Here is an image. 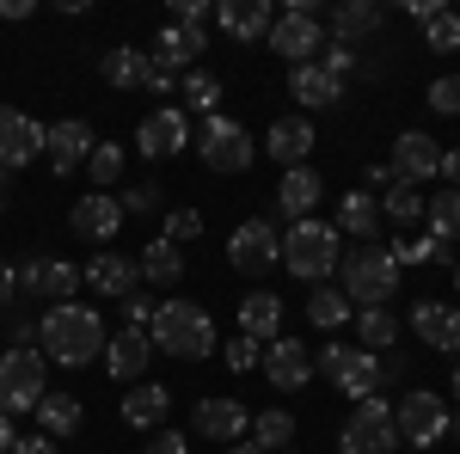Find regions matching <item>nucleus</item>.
Listing matches in <instances>:
<instances>
[{"instance_id": "obj_14", "label": "nucleus", "mask_w": 460, "mask_h": 454, "mask_svg": "<svg viewBox=\"0 0 460 454\" xmlns=\"http://www.w3.org/2000/svg\"><path fill=\"white\" fill-rule=\"evenodd\" d=\"M436 166H442V141L424 136V129H405V136L393 141V184H424V178H436Z\"/></svg>"}, {"instance_id": "obj_17", "label": "nucleus", "mask_w": 460, "mask_h": 454, "mask_svg": "<svg viewBox=\"0 0 460 454\" xmlns=\"http://www.w3.org/2000/svg\"><path fill=\"white\" fill-rule=\"evenodd\" d=\"M93 147H99V136L80 123V117H68V123H49L43 129V154H49V173H80L86 160H93Z\"/></svg>"}, {"instance_id": "obj_27", "label": "nucleus", "mask_w": 460, "mask_h": 454, "mask_svg": "<svg viewBox=\"0 0 460 454\" xmlns=\"http://www.w3.org/2000/svg\"><path fill=\"white\" fill-rule=\"evenodd\" d=\"M215 19H221V31L234 37V43H252V37H264L277 25L270 0H215Z\"/></svg>"}, {"instance_id": "obj_44", "label": "nucleus", "mask_w": 460, "mask_h": 454, "mask_svg": "<svg viewBox=\"0 0 460 454\" xmlns=\"http://www.w3.org/2000/svg\"><path fill=\"white\" fill-rule=\"evenodd\" d=\"M197 234H203V215H197V209H172V215H166V234H160V240L184 245V240H197Z\"/></svg>"}, {"instance_id": "obj_24", "label": "nucleus", "mask_w": 460, "mask_h": 454, "mask_svg": "<svg viewBox=\"0 0 460 454\" xmlns=\"http://www.w3.org/2000/svg\"><path fill=\"white\" fill-rule=\"evenodd\" d=\"M203 49H209V37L197 31V25H166V31L154 37V49H147V56H154L166 74H190Z\"/></svg>"}, {"instance_id": "obj_1", "label": "nucleus", "mask_w": 460, "mask_h": 454, "mask_svg": "<svg viewBox=\"0 0 460 454\" xmlns=\"http://www.w3.org/2000/svg\"><path fill=\"white\" fill-rule=\"evenodd\" d=\"M105 319L99 307H86V301H62V307H43L37 319V350L56 362V369H86V362H99L105 356Z\"/></svg>"}, {"instance_id": "obj_32", "label": "nucleus", "mask_w": 460, "mask_h": 454, "mask_svg": "<svg viewBox=\"0 0 460 454\" xmlns=\"http://www.w3.org/2000/svg\"><path fill=\"white\" fill-rule=\"evenodd\" d=\"M31 418H37V430H43L49 442H62V436H74V430L86 423V405H80L74 393H43Z\"/></svg>"}, {"instance_id": "obj_62", "label": "nucleus", "mask_w": 460, "mask_h": 454, "mask_svg": "<svg viewBox=\"0 0 460 454\" xmlns=\"http://www.w3.org/2000/svg\"><path fill=\"white\" fill-rule=\"evenodd\" d=\"M283 454H301V449H283Z\"/></svg>"}, {"instance_id": "obj_37", "label": "nucleus", "mask_w": 460, "mask_h": 454, "mask_svg": "<svg viewBox=\"0 0 460 454\" xmlns=\"http://www.w3.org/2000/svg\"><path fill=\"white\" fill-rule=\"evenodd\" d=\"M424 221H429V240L436 245H455L460 240V191L424 197Z\"/></svg>"}, {"instance_id": "obj_23", "label": "nucleus", "mask_w": 460, "mask_h": 454, "mask_svg": "<svg viewBox=\"0 0 460 454\" xmlns=\"http://www.w3.org/2000/svg\"><path fill=\"white\" fill-rule=\"evenodd\" d=\"M197 436H209V442H240L246 436V405L240 399H227V393H215V399H197Z\"/></svg>"}, {"instance_id": "obj_28", "label": "nucleus", "mask_w": 460, "mask_h": 454, "mask_svg": "<svg viewBox=\"0 0 460 454\" xmlns=\"http://www.w3.org/2000/svg\"><path fill=\"white\" fill-rule=\"evenodd\" d=\"M240 338H258V344L283 338V295H270V289L240 295Z\"/></svg>"}, {"instance_id": "obj_10", "label": "nucleus", "mask_w": 460, "mask_h": 454, "mask_svg": "<svg viewBox=\"0 0 460 454\" xmlns=\"http://www.w3.org/2000/svg\"><path fill=\"white\" fill-rule=\"evenodd\" d=\"M393 405L375 393V399H356L344 430H338V454H393Z\"/></svg>"}, {"instance_id": "obj_49", "label": "nucleus", "mask_w": 460, "mask_h": 454, "mask_svg": "<svg viewBox=\"0 0 460 454\" xmlns=\"http://www.w3.org/2000/svg\"><path fill=\"white\" fill-rule=\"evenodd\" d=\"M215 13V0H178L172 6V25H197V31H203V19H209Z\"/></svg>"}, {"instance_id": "obj_29", "label": "nucleus", "mask_w": 460, "mask_h": 454, "mask_svg": "<svg viewBox=\"0 0 460 454\" xmlns=\"http://www.w3.org/2000/svg\"><path fill=\"white\" fill-rule=\"evenodd\" d=\"M319 197H325V178H319L314 166H288L283 184H277V215H288V221H307Z\"/></svg>"}, {"instance_id": "obj_18", "label": "nucleus", "mask_w": 460, "mask_h": 454, "mask_svg": "<svg viewBox=\"0 0 460 454\" xmlns=\"http://www.w3.org/2000/svg\"><path fill=\"white\" fill-rule=\"evenodd\" d=\"M43 154V123L25 111H0V173H19Z\"/></svg>"}, {"instance_id": "obj_20", "label": "nucleus", "mask_w": 460, "mask_h": 454, "mask_svg": "<svg viewBox=\"0 0 460 454\" xmlns=\"http://www.w3.org/2000/svg\"><path fill=\"white\" fill-rule=\"evenodd\" d=\"M288 99L301 111H332V105H344V80L325 74L319 62H301V68H288Z\"/></svg>"}, {"instance_id": "obj_58", "label": "nucleus", "mask_w": 460, "mask_h": 454, "mask_svg": "<svg viewBox=\"0 0 460 454\" xmlns=\"http://www.w3.org/2000/svg\"><path fill=\"white\" fill-rule=\"evenodd\" d=\"M448 436H455V442H460V405H455V412H448Z\"/></svg>"}, {"instance_id": "obj_3", "label": "nucleus", "mask_w": 460, "mask_h": 454, "mask_svg": "<svg viewBox=\"0 0 460 454\" xmlns=\"http://www.w3.org/2000/svg\"><path fill=\"white\" fill-rule=\"evenodd\" d=\"M338 240H344V234H338L332 221H314V215H307V221H295V227L283 234V264L301 282H325L332 271H338V258H344Z\"/></svg>"}, {"instance_id": "obj_54", "label": "nucleus", "mask_w": 460, "mask_h": 454, "mask_svg": "<svg viewBox=\"0 0 460 454\" xmlns=\"http://www.w3.org/2000/svg\"><path fill=\"white\" fill-rule=\"evenodd\" d=\"M13 454H62V449H56V442L37 430V436H19V442H13Z\"/></svg>"}, {"instance_id": "obj_25", "label": "nucleus", "mask_w": 460, "mask_h": 454, "mask_svg": "<svg viewBox=\"0 0 460 454\" xmlns=\"http://www.w3.org/2000/svg\"><path fill=\"white\" fill-rule=\"evenodd\" d=\"M264 154L277 160V166H307V154H314V123L307 117H277L270 123V136H264Z\"/></svg>"}, {"instance_id": "obj_40", "label": "nucleus", "mask_w": 460, "mask_h": 454, "mask_svg": "<svg viewBox=\"0 0 460 454\" xmlns=\"http://www.w3.org/2000/svg\"><path fill=\"white\" fill-rule=\"evenodd\" d=\"M86 173H93V191H111V184L123 178V147H117V141H99L93 160H86Z\"/></svg>"}, {"instance_id": "obj_9", "label": "nucleus", "mask_w": 460, "mask_h": 454, "mask_svg": "<svg viewBox=\"0 0 460 454\" xmlns=\"http://www.w3.org/2000/svg\"><path fill=\"white\" fill-rule=\"evenodd\" d=\"M252 136H246V123H234V117H203V129H197V160L209 166V173H246L252 166Z\"/></svg>"}, {"instance_id": "obj_4", "label": "nucleus", "mask_w": 460, "mask_h": 454, "mask_svg": "<svg viewBox=\"0 0 460 454\" xmlns=\"http://www.w3.org/2000/svg\"><path fill=\"white\" fill-rule=\"evenodd\" d=\"M314 369L338 387V393H350V399H375V393L387 387L381 356H375V350H362V344H319Z\"/></svg>"}, {"instance_id": "obj_5", "label": "nucleus", "mask_w": 460, "mask_h": 454, "mask_svg": "<svg viewBox=\"0 0 460 454\" xmlns=\"http://www.w3.org/2000/svg\"><path fill=\"white\" fill-rule=\"evenodd\" d=\"M344 295H350V307H387L399 295V264L387 245H356L344 258Z\"/></svg>"}, {"instance_id": "obj_57", "label": "nucleus", "mask_w": 460, "mask_h": 454, "mask_svg": "<svg viewBox=\"0 0 460 454\" xmlns=\"http://www.w3.org/2000/svg\"><path fill=\"white\" fill-rule=\"evenodd\" d=\"M13 442H19V430H13V418L0 412V454H13Z\"/></svg>"}, {"instance_id": "obj_13", "label": "nucleus", "mask_w": 460, "mask_h": 454, "mask_svg": "<svg viewBox=\"0 0 460 454\" xmlns=\"http://www.w3.org/2000/svg\"><path fill=\"white\" fill-rule=\"evenodd\" d=\"M123 221H129V215H123V203H117L111 191H86V197H74V209H68V227L86 245L117 240V227H123Z\"/></svg>"}, {"instance_id": "obj_46", "label": "nucleus", "mask_w": 460, "mask_h": 454, "mask_svg": "<svg viewBox=\"0 0 460 454\" xmlns=\"http://www.w3.org/2000/svg\"><path fill=\"white\" fill-rule=\"evenodd\" d=\"M429 111H442V117L460 111V74H442V80L429 86Z\"/></svg>"}, {"instance_id": "obj_6", "label": "nucleus", "mask_w": 460, "mask_h": 454, "mask_svg": "<svg viewBox=\"0 0 460 454\" xmlns=\"http://www.w3.org/2000/svg\"><path fill=\"white\" fill-rule=\"evenodd\" d=\"M264 43L283 56L288 68L319 62V49H325V19H319V6H314V0H295L288 13H277V25L264 31Z\"/></svg>"}, {"instance_id": "obj_12", "label": "nucleus", "mask_w": 460, "mask_h": 454, "mask_svg": "<svg viewBox=\"0 0 460 454\" xmlns=\"http://www.w3.org/2000/svg\"><path fill=\"white\" fill-rule=\"evenodd\" d=\"M178 147H190V117H184V105H160L136 123V154L142 160H172Z\"/></svg>"}, {"instance_id": "obj_2", "label": "nucleus", "mask_w": 460, "mask_h": 454, "mask_svg": "<svg viewBox=\"0 0 460 454\" xmlns=\"http://www.w3.org/2000/svg\"><path fill=\"white\" fill-rule=\"evenodd\" d=\"M147 344L160 350V356H178V362H203L215 350L209 307H197V301H160L154 325H147Z\"/></svg>"}, {"instance_id": "obj_42", "label": "nucleus", "mask_w": 460, "mask_h": 454, "mask_svg": "<svg viewBox=\"0 0 460 454\" xmlns=\"http://www.w3.org/2000/svg\"><path fill=\"white\" fill-rule=\"evenodd\" d=\"M418 221V215H424V197H418V191H411V184H393V197H381V221Z\"/></svg>"}, {"instance_id": "obj_59", "label": "nucleus", "mask_w": 460, "mask_h": 454, "mask_svg": "<svg viewBox=\"0 0 460 454\" xmlns=\"http://www.w3.org/2000/svg\"><path fill=\"white\" fill-rule=\"evenodd\" d=\"M227 454H264V449H252V442H227Z\"/></svg>"}, {"instance_id": "obj_61", "label": "nucleus", "mask_w": 460, "mask_h": 454, "mask_svg": "<svg viewBox=\"0 0 460 454\" xmlns=\"http://www.w3.org/2000/svg\"><path fill=\"white\" fill-rule=\"evenodd\" d=\"M0 209H6V173H0Z\"/></svg>"}, {"instance_id": "obj_53", "label": "nucleus", "mask_w": 460, "mask_h": 454, "mask_svg": "<svg viewBox=\"0 0 460 454\" xmlns=\"http://www.w3.org/2000/svg\"><path fill=\"white\" fill-rule=\"evenodd\" d=\"M436 178H448V191H460V147H442V166Z\"/></svg>"}, {"instance_id": "obj_33", "label": "nucleus", "mask_w": 460, "mask_h": 454, "mask_svg": "<svg viewBox=\"0 0 460 454\" xmlns=\"http://www.w3.org/2000/svg\"><path fill=\"white\" fill-rule=\"evenodd\" d=\"M136 271H142V282H154V289H178V282H184V252H178L172 240H147L142 252H136Z\"/></svg>"}, {"instance_id": "obj_38", "label": "nucleus", "mask_w": 460, "mask_h": 454, "mask_svg": "<svg viewBox=\"0 0 460 454\" xmlns=\"http://www.w3.org/2000/svg\"><path fill=\"white\" fill-rule=\"evenodd\" d=\"M178 99H184V117H190V111H197V117H215V105H221V80H215L209 68H190L184 86H178Z\"/></svg>"}, {"instance_id": "obj_50", "label": "nucleus", "mask_w": 460, "mask_h": 454, "mask_svg": "<svg viewBox=\"0 0 460 454\" xmlns=\"http://www.w3.org/2000/svg\"><path fill=\"white\" fill-rule=\"evenodd\" d=\"M142 454H190V436H178V430H154Z\"/></svg>"}, {"instance_id": "obj_56", "label": "nucleus", "mask_w": 460, "mask_h": 454, "mask_svg": "<svg viewBox=\"0 0 460 454\" xmlns=\"http://www.w3.org/2000/svg\"><path fill=\"white\" fill-rule=\"evenodd\" d=\"M31 13H37L31 0H0V19H31Z\"/></svg>"}, {"instance_id": "obj_51", "label": "nucleus", "mask_w": 460, "mask_h": 454, "mask_svg": "<svg viewBox=\"0 0 460 454\" xmlns=\"http://www.w3.org/2000/svg\"><path fill=\"white\" fill-rule=\"evenodd\" d=\"M123 319H129L136 332H147V325H154V307H147V295H123Z\"/></svg>"}, {"instance_id": "obj_22", "label": "nucleus", "mask_w": 460, "mask_h": 454, "mask_svg": "<svg viewBox=\"0 0 460 454\" xmlns=\"http://www.w3.org/2000/svg\"><path fill=\"white\" fill-rule=\"evenodd\" d=\"M147 356H154L147 332L123 325V332H111V338H105V375H111V381H142V375H147Z\"/></svg>"}, {"instance_id": "obj_31", "label": "nucleus", "mask_w": 460, "mask_h": 454, "mask_svg": "<svg viewBox=\"0 0 460 454\" xmlns=\"http://www.w3.org/2000/svg\"><path fill=\"white\" fill-rule=\"evenodd\" d=\"M332 227L375 245V234H381V197H375V191H344V197H338V221H332Z\"/></svg>"}, {"instance_id": "obj_21", "label": "nucleus", "mask_w": 460, "mask_h": 454, "mask_svg": "<svg viewBox=\"0 0 460 454\" xmlns=\"http://www.w3.org/2000/svg\"><path fill=\"white\" fill-rule=\"evenodd\" d=\"M411 332H418V344L455 356L460 350V307H448V301H418L411 307Z\"/></svg>"}, {"instance_id": "obj_34", "label": "nucleus", "mask_w": 460, "mask_h": 454, "mask_svg": "<svg viewBox=\"0 0 460 454\" xmlns=\"http://www.w3.org/2000/svg\"><path fill=\"white\" fill-rule=\"evenodd\" d=\"M99 74H105V86H117V93H136L147 74V49H136V43H111L105 56H99Z\"/></svg>"}, {"instance_id": "obj_55", "label": "nucleus", "mask_w": 460, "mask_h": 454, "mask_svg": "<svg viewBox=\"0 0 460 454\" xmlns=\"http://www.w3.org/2000/svg\"><path fill=\"white\" fill-rule=\"evenodd\" d=\"M13 295H19V271L0 264V307H13Z\"/></svg>"}, {"instance_id": "obj_52", "label": "nucleus", "mask_w": 460, "mask_h": 454, "mask_svg": "<svg viewBox=\"0 0 460 454\" xmlns=\"http://www.w3.org/2000/svg\"><path fill=\"white\" fill-rule=\"evenodd\" d=\"M142 86H147V93H160V99H166V93L178 86V74H166L160 62H154V56H147V74H142Z\"/></svg>"}, {"instance_id": "obj_35", "label": "nucleus", "mask_w": 460, "mask_h": 454, "mask_svg": "<svg viewBox=\"0 0 460 454\" xmlns=\"http://www.w3.org/2000/svg\"><path fill=\"white\" fill-rule=\"evenodd\" d=\"M350 325H356V344L375 350V356L387 344H399V314H393V307H356Z\"/></svg>"}, {"instance_id": "obj_47", "label": "nucleus", "mask_w": 460, "mask_h": 454, "mask_svg": "<svg viewBox=\"0 0 460 454\" xmlns=\"http://www.w3.org/2000/svg\"><path fill=\"white\" fill-rule=\"evenodd\" d=\"M393 264L405 271V264H436V240H399L393 245Z\"/></svg>"}, {"instance_id": "obj_45", "label": "nucleus", "mask_w": 460, "mask_h": 454, "mask_svg": "<svg viewBox=\"0 0 460 454\" xmlns=\"http://www.w3.org/2000/svg\"><path fill=\"white\" fill-rule=\"evenodd\" d=\"M160 197H166L160 184H136V191H123L117 203H123V215H154V209H160Z\"/></svg>"}, {"instance_id": "obj_43", "label": "nucleus", "mask_w": 460, "mask_h": 454, "mask_svg": "<svg viewBox=\"0 0 460 454\" xmlns=\"http://www.w3.org/2000/svg\"><path fill=\"white\" fill-rule=\"evenodd\" d=\"M221 356H227V369H234V375H246V369H258V362H264V344H258V338H234Z\"/></svg>"}, {"instance_id": "obj_60", "label": "nucleus", "mask_w": 460, "mask_h": 454, "mask_svg": "<svg viewBox=\"0 0 460 454\" xmlns=\"http://www.w3.org/2000/svg\"><path fill=\"white\" fill-rule=\"evenodd\" d=\"M448 393H455V405H460V369H455V381H448Z\"/></svg>"}, {"instance_id": "obj_30", "label": "nucleus", "mask_w": 460, "mask_h": 454, "mask_svg": "<svg viewBox=\"0 0 460 454\" xmlns=\"http://www.w3.org/2000/svg\"><path fill=\"white\" fill-rule=\"evenodd\" d=\"M381 25H387V13L375 0H338L332 6V43H362V37H375Z\"/></svg>"}, {"instance_id": "obj_48", "label": "nucleus", "mask_w": 460, "mask_h": 454, "mask_svg": "<svg viewBox=\"0 0 460 454\" xmlns=\"http://www.w3.org/2000/svg\"><path fill=\"white\" fill-rule=\"evenodd\" d=\"M319 68H325V74H338V80H344V74L356 68V49H350V43H325V49H319Z\"/></svg>"}, {"instance_id": "obj_8", "label": "nucleus", "mask_w": 460, "mask_h": 454, "mask_svg": "<svg viewBox=\"0 0 460 454\" xmlns=\"http://www.w3.org/2000/svg\"><path fill=\"white\" fill-rule=\"evenodd\" d=\"M393 430H399V442H411L418 454H429L436 442H448V399L429 393V387L405 393L399 412H393Z\"/></svg>"}, {"instance_id": "obj_39", "label": "nucleus", "mask_w": 460, "mask_h": 454, "mask_svg": "<svg viewBox=\"0 0 460 454\" xmlns=\"http://www.w3.org/2000/svg\"><path fill=\"white\" fill-rule=\"evenodd\" d=\"M252 449H264V454L295 449V418L288 412H258L252 418Z\"/></svg>"}, {"instance_id": "obj_36", "label": "nucleus", "mask_w": 460, "mask_h": 454, "mask_svg": "<svg viewBox=\"0 0 460 454\" xmlns=\"http://www.w3.org/2000/svg\"><path fill=\"white\" fill-rule=\"evenodd\" d=\"M307 319H314L319 332H344V325L356 319V307H350L344 289H325V282H319L314 295H307Z\"/></svg>"}, {"instance_id": "obj_15", "label": "nucleus", "mask_w": 460, "mask_h": 454, "mask_svg": "<svg viewBox=\"0 0 460 454\" xmlns=\"http://www.w3.org/2000/svg\"><path fill=\"white\" fill-rule=\"evenodd\" d=\"M19 289L25 295H43L49 307H62V301H74V289H80V271H74L68 258H25L19 264Z\"/></svg>"}, {"instance_id": "obj_11", "label": "nucleus", "mask_w": 460, "mask_h": 454, "mask_svg": "<svg viewBox=\"0 0 460 454\" xmlns=\"http://www.w3.org/2000/svg\"><path fill=\"white\" fill-rule=\"evenodd\" d=\"M227 264H234L240 277L277 271V264H283V234H277L270 221H240V227L227 234Z\"/></svg>"}, {"instance_id": "obj_41", "label": "nucleus", "mask_w": 460, "mask_h": 454, "mask_svg": "<svg viewBox=\"0 0 460 454\" xmlns=\"http://www.w3.org/2000/svg\"><path fill=\"white\" fill-rule=\"evenodd\" d=\"M424 43H429V49H442V56H448V49H460V13L436 6V13L424 19Z\"/></svg>"}, {"instance_id": "obj_26", "label": "nucleus", "mask_w": 460, "mask_h": 454, "mask_svg": "<svg viewBox=\"0 0 460 454\" xmlns=\"http://www.w3.org/2000/svg\"><path fill=\"white\" fill-rule=\"evenodd\" d=\"M166 418H172V393L160 381H136L129 393H123V423H136V430H166Z\"/></svg>"}, {"instance_id": "obj_63", "label": "nucleus", "mask_w": 460, "mask_h": 454, "mask_svg": "<svg viewBox=\"0 0 460 454\" xmlns=\"http://www.w3.org/2000/svg\"><path fill=\"white\" fill-rule=\"evenodd\" d=\"M411 454H418V449H411Z\"/></svg>"}, {"instance_id": "obj_16", "label": "nucleus", "mask_w": 460, "mask_h": 454, "mask_svg": "<svg viewBox=\"0 0 460 454\" xmlns=\"http://www.w3.org/2000/svg\"><path fill=\"white\" fill-rule=\"evenodd\" d=\"M258 369L270 375V387H277V393H301V387L314 381V350L295 344V338H270Z\"/></svg>"}, {"instance_id": "obj_19", "label": "nucleus", "mask_w": 460, "mask_h": 454, "mask_svg": "<svg viewBox=\"0 0 460 454\" xmlns=\"http://www.w3.org/2000/svg\"><path fill=\"white\" fill-rule=\"evenodd\" d=\"M80 282L99 289V295H111V301H123V295L142 289V271H136V258H123V252H93L86 271H80Z\"/></svg>"}, {"instance_id": "obj_7", "label": "nucleus", "mask_w": 460, "mask_h": 454, "mask_svg": "<svg viewBox=\"0 0 460 454\" xmlns=\"http://www.w3.org/2000/svg\"><path fill=\"white\" fill-rule=\"evenodd\" d=\"M49 393V375H43V350H0V412L19 418V412H37V399Z\"/></svg>"}]
</instances>
